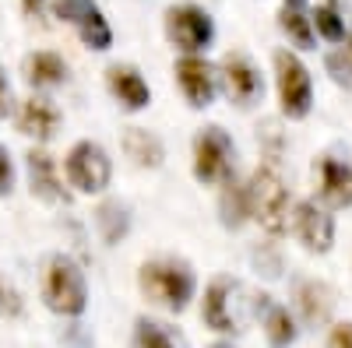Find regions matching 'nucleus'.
<instances>
[{"label":"nucleus","instance_id":"obj_1","mask_svg":"<svg viewBox=\"0 0 352 348\" xmlns=\"http://www.w3.org/2000/svg\"><path fill=\"white\" fill-rule=\"evenodd\" d=\"M138 288L152 306L184 313L197 296V275L184 257H152L138 268Z\"/></svg>","mask_w":352,"mask_h":348},{"label":"nucleus","instance_id":"obj_2","mask_svg":"<svg viewBox=\"0 0 352 348\" xmlns=\"http://www.w3.org/2000/svg\"><path fill=\"white\" fill-rule=\"evenodd\" d=\"M43 303L50 313L78 321L88 310V281L85 271L74 257L67 253H53L43 268Z\"/></svg>","mask_w":352,"mask_h":348},{"label":"nucleus","instance_id":"obj_3","mask_svg":"<svg viewBox=\"0 0 352 348\" xmlns=\"http://www.w3.org/2000/svg\"><path fill=\"white\" fill-rule=\"evenodd\" d=\"M250 190V222H257L268 236H282L289 229V187L275 162H264L247 180Z\"/></svg>","mask_w":352,"mask_h":348},{"label":"nucleus","instance_id":"obj_4","mask_svg":"<svg viewBox=\"0 0 352 348\" xmlns=\"http://www.w3.org/2000/svg\"><path fill=\"white\" fill-rule=\"evenodd\" d=\"M236 176V144L232 137L212 124L194 134V180L201 187H222Z\"/></svg>","mask_w":352,"mask_h":348},{"label":"nucleus","instance_id":"obj_5","mask_svg":"<svg viewBox=\"0 0 352 348\" xmlns=\"http://www.w3.org/2000/svg\"><path fill=\"white\" fill-rule=\"evenodd\" d=\"M162 28L169 46L180 53H208V46L215 43V18L208 8L194 4V0L169 4L162 14Z\"/></svg>","mask_w":352,"mask_h":348},{"label":"nucleus","instance_id":"obj_6","mask_svg":"<svg viewBox=\"0 0 352 348\" xmlns=\"http://www.w3.org/2000/svg\"><path fill=\"white\" fill-rule=\"evenodd\" d=\"M64 176L67 187H74L85 197L106 194L113 183V159L99 141H74L64 155Z\"/></svg>","mask_w":352,"mask_h":348},{"label":"nucleus","instance_id":"obj_7","mask_svg":"<svg viewBox=\"0 0 352 348\" xmlns=\"http://www.w3.org/2000/svg\"><path fill=\"white\" fill-rule=\"evenodd\" d=\"M275 89H278V106L289 120H303L314 106V78L310 67L300 60L292 49L275 53Z\"/></svg>","mask_w":352,"mask_h":348},{"label":"nucleus","instance_id":"obj_8","mask_svg":"<svg viewBox=\"0 0 352 348\" xmlns=\"http://www.w3.org/2000/svg\"><path fill=\"white\" fill-rule=\"evenodd\" d=\"M219 89L226 92V99L236 106V109H250L264 99V78L257 71V64L250 60L247 53L240 49H229L222 60H219Z\"/></svg>","mask_w":352,"mask_h":348},{"label":"nucleus","instance_id":"obj_9","mask_svg":"<svg viewBox=\"0 0 352 348\" xmlns=\"http://www.w3.org/2000/svg\"><path fill=\"white\" fill-rule=\"evenodd\" d=\"M53 14L64 25H71L88 49L96 53L113 49V25L96 0H53Z\"/></svg>","mask_w":352,"mask_h":348},{"label":"nucleus","instance_id":"obj_10","mask_svg":"<svg viewBox=\"0 0 352 348\" xmlns=\"http://www.w3.org/2000/svg\"><path fill=\"white\" fill-rule=\"evenodd\" d=\"M173 74H176V89H180V95L190 109H204L215 102L219 71H215V64L204 60V53H180V60L173 64Z\"/></svg>","mask_w":352,"mask_h":348},{"label":"nucleus","instance_id":"obj_11","mask_svg":"<svg viewBox=\"0 0 352 348\" xmlns=\"http://www.w3.org/2000/svg\"><path fill=\"white\" fill-rule=\"evenodd\" d=\"M232 296H236V281L219 275L204 285V296H201V321L208 331L215 334H236L240 331V321L232 313Z\"/></svg>","mask_w":352,"mask_h":348},{"label":"nucleus","instance_id":"obj_12","mask_svg":"<svg viewBox=\"0 0 352 348\" xmlns=\"http://www.w3.org/2000/svg\"><path fill=\"white\" fill-rule=\"evenodd\" d=\"M292 232L310 253H328L335 246V218L314 200H300L292 208Z\"/></svg>","mask_w":352,"mask_h":348},{"label":"nucleus","instance_id":"obj_13","mask_svg":"<svg viewBox=\"0 0 352 348\" xmlns=\"http://www.w3.org/2000/svg\"><path fill=\"white\" fill-rule=\"evenodd\" d=\"M64 124V116L60 109L53 106V99L46 95H28L18 102V113H14V127L25 134V137H32L36 144H50L56 137V130H60Z\"/></svg>","mask_w":352,"mask_h":348},{"label":"nucleus","instance_id":"obj_14","mask_svg":"<svg viewBox=\"0 0 352 348\" xmlns=\"http://www.w3.org/2000/svg\"><path fill=\"white\" fill-rule=\"evenodd\" d=\"M25 176H28V190H32V197L46 200V205H67L71 200L60 172H56V162H53V155L43 148V144L25 155Z\"/></svg>","mask_w":352,"mask_h":348},{"label":"nucleus","instance_id":"obj_15","mask_svg":"<svg viewBox=\"0 0 352 348\" xmlns=\"http://www.w3.org/2000/svg\"><path fill=\"white\" fill-rule=\"evenodd\" d=\"M106 89L116 99V106L127 113H141L152 106V89L134 64H109L106 67Z\"/></svg>","mask_w":352,"mask_h":348},{"label":"nucleus","instance_id":"obj_16","mask_svg":"<svg viewBox=\"0 0 352 348\" xmlns=\"http://www.w3.org/2000/svg\"><path fill=\"white\" fill-rule=\"evenodd\" d=\"M314 172H317V194L324 205H331V208L352 205V169L345 162H338L335 155H320Z\"/></svg>","mask_w":352,"mask_h":348},{"label":"nucleus","instance_id":"obj_17","mask_svg":"<svg viewBox=\"0 0 352 348\" xmlns=\"http://www.w3.org/2000/svg\"><path fill=\"white\" fill-rule=\"evenodd\" d=\"M21 74H25V81L32 84L36 92L60 89V84L71 78L67 60H64L60 53H53V49H36V53H28L25 60H21Z\"/></svg>","mask_w":352,"mask_h":348},{"label":"nucleus","instance_id":"obj_18","mask_svg":"<svg viewBox=\"0 0 352 348\" xmlns=\"http://www.w3.org/2000/svg\"><path fill=\"white\" fill-rule=\"evenodd\" d=\"M296 310L303 316V324L310 327H320V324H328L331 321V313H335V288L324 285V281H317V278H307L296 285Z\"/></svg>","mask_w":352,"mask_h":348},{"label":"nucleus","instance_id":"obj_19","mask_svg":"<svg viewBox=\"0 0 352 348\" xmlns=\"http://www.w3.org/2000/svg\"><path fill=\"white\" fill-rule=\"evenodd\" d=\"M120 148L138 169H159L166 162V144L148 127H127L120 137Z\"/></svg>","mask_w":352,"mask_h":348},{"label":"nucleus","instance_id":"obj_20","mask_svg":"<svg viewBox=\"0 0 352 348\" xmlns=\"http://www.w3.org/2000/svg\"><path fill=\"white\" fill-rule=\"evenodd\" d=\"M219 222L229 232H240L250 222V190L236 176L219 187Z\"/></svg>","mask_w":352,"mask_h":348},{"label":"nucleus","instance_id":"obj_21","mask_svg":"<svg viewBox=\"0 0 352 348\" xmlns=\"http://www.w3.org/2000/svg\"><path fill=\"white\" fill-rule=\"evenodd\" d=\"M131 348H187V338L159 316H138L131 331Z\"/></svg>","mask_w":352,"mask_h":348},{"label":"nucleus","instance_id":"obj_22","mask_svg":"<svg viewBox=\"0 0 352 348\" xmlns=\"http://www.w3.org/2000/svg\"><path fill=\"white\" fill-rule=\"evenodd\" d=\"M131 222L134 218H131V208L124 205V200H102V205L96 208V229H99L102 243H109V246L127 240Z\"/></svg>","mask_w":352,"mask_h":348},{"label":"nucleus","instance_id":"obj_23","mask_svg":"<svg viewBox=\"0 0 352 348\" xmlns=\"http://www.w3.org/2000/svg\"><path fill=\"white\" fill-rule=\"evenodd\" d=\"M278 28H282V36L296 46V49H314V43H317V32H314V21H310V11H307V8H289V4H282V11H278Z\"/></svg>","mask_w":352,"mask_h":348},{"label":"nucleus","instance_id":"obj_24","mask_svg":"<svg viewBox=\"0 0 352 348\" xmlns=\"http://www.w3.org/2000/svg\"><path fill=\"white\" fill-rule=\"evenodd\" d=\"M264 338H268V348H292L300 338L296 316L289 313V306H268L264 310Z\"/></svg>","mask_w":352,"mask_h":348},{"label":"nucleus","instance_id":"obj_25","mask_svg":"<svg viewBox=\"0 0 352 348\" xmlns=\"http://www.w3.org/2000/svg\"><path fill=\"white\" fill-rule=\"evenodd\" d=\"M310 21H314V32L320 36V39H328V43H345V18H342V11H338V4L335 0H324V4H317L314 11H310Z\"/></svg>","mask_w":352,"mask_h":348},{"label":"nucleus","instance_id":"obj_26","mask_svg":"<svg viewBox=\"0 0 352 348\" xmlns=\"http://www.w3.org/2000/svg\"><path fill=\"white\" fill-rule=\"evenodd\" d=\"M328 71L335 74L338 84H345V89H352V39L345 36V43H338L335 53H328Z\"/></svg>","mask_w":352,"mask_h":348},{"label":"nucleus","instance_id":"obj_27","mask_svg":"<svg viewBox=\"0 0 352 348\" xmlns=\"http://www.w3.org/2000/svg\"><path fill=\"white\" fill-rule=\"evenodd\" d=\"M21 313H25L21 292H18L8 278H0V316H4V321H18Z\"/></svg>","mask_w":352,"mask_h":348},{"label":"nucleus","instance_id":"obj_28","mask_svg":"<svg viewBox=\"0 0 352 348\" xmlns=\"http://www.w3.org/2000/svg\"><path fill=\"white\" fill-rule=\"evenodd\" d=\"M11 190H14V159L4 144H0V197H8Z\"/></svg>","mask_w":352,"mask_h":348},{"label":"nucleus","instance_id":"obj_29","mask_svg":"<svg viewBox=\"0 0 352 348\" xmlns=\"http://www.w3.org/2000/svg\"><path fill=\"white\" fill-rule=\"evenodd\" d=\"M328 348H352V324H335L328 334Z\"/></svg>","mask_w":352,"mask_h":348},{"label":"nucleus","instance_id":"obj_30","mask_svg":"<svg viewBox=\"0 0 352 348\" xmlns=\"http://www.w3.org/2000/svg\"><path fill=\"white\" fill-rule=\"evenodd\" d=\"M11 113V84H8V74L4 67H0V120Z\"/></svg>","mask_w":352,"mask_h":348},{"label":"nucleus","instance_id":"obj_31","mask_svg":"<svg viewBox=\"0 0 352 348\" xmlns=\"http://www.w3.org/2000/svg\"><path fill=\"white\" fill-rule=\"evenodd\" d=\"M21 8H25V14H39L46 8V0H21Z\"/></svg>","mask_w":352,"mask_h":348},{"label":"nucleus","instance_id":"obj_32","mask_svg":"<svg viewBox=\"0 0 352 348\" xmlns=\"http://www.w3.org/2000/svg\"><path fill=\"white\" fill-rule=\"evenodd\" d=\"M282 4H289V8H307V0H282Z\"/></svg>","mask_w":352,"mask_h":348},{"label":"nucleus","instance_id":"obj_33","mask_svg":"<svg viewBox=\"0 0 352 348\" xmlns=\"http://www.w3.org/2000/svg\"><path fill=\"white\" fill-rule=\"evenodd\" d=\"M212 348H236V345H229V341H215Z\"/></svg>","mask_w":352,"mask_h":348}]
</instances>
